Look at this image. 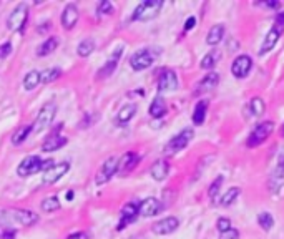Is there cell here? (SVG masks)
Listing matches in <instances>:
<instances>
[{"label":"cell","mask_w":284,"mask_h":239,"mask_svg":"<svg viewBox=\"0 0 284 239\" xmlns=\"http://www.w3.org/2000/svg\"><path fill=\"white\" fill-rule=\"evenodd\" d=\"M239 193H241V189L239 188H229L225 194H223V198L220 200V205L221 206H231L234 201H236V198L239 196Z\"/></svg>","instance_id":"cell-36"},{"label":"cell","mask_w":284,"mask_h":239,"mask_svg":"<svg viewBox=\"0 0 284 239\" xmlns=\"http://www.w3.org/2000/svg\"><path fill=\"white\" fill-rule=\"evenodd\" d=\"M273 130H274L273 122H263V123L256 125L255 130L250 133V138H247V141H246L247 148H256L259 145H263V143L271 136Z\"/></svg>","instance_id":"cell-3"},{"label":"cell","mask_w":284,"mask_h":239,"mask_svg":"<svg viewBox=\"0 0 284 239\" xmlns=\"http://www.w3.org/2000/svg\"><path fill=\"white\" fill-rule=\"evenodd\" d=\"M138 218V205L136 203H126V205L123 206L122 213H120V221H118V226L117 229L122 231L125 229L126 226H128L130 223H133Z\"/></svg>","instance_id":"cell-14"},{"label":"cell","mask_w":284,"mask_h":239,"mask_svg":"<svg viewBox=\"0 0 284 239\" xmlns=\"http://www.w3.org/2000/svg\"><path fill=\"white\" fill-rule=\"evenodd\" d=\"M251 68H253V58L250 55H239L234 58V62L231 65V73L236 78H246L250 75Z\"/></svg>","instance_id":"cell-12"},{"label":"cell","mask_w":284,"mask_h":239,"mask_svg":"<svg viewBox=\"0 0 284 239\" xmlns=\"http://www.w3.org/2000/svg\"><path fill=\"white\" fill-rule=\"evenodd\" d=\"M166 101L163 97H156L152 105H150V115H152L153 118H163L166 113Z\"/></svg>","instance_id":"cell-26"},{"label":"cell","mask_w":284,"mask_h":239,"mask_svg":"<svg viewBox=\"0 0 284 239\" xmlns=\"http://www.w3.org/2000/svg\"><path fill=\"white\" fill-rule=\"evenodd\" d=\"M7 216L9 221H14L17 224H22V226H32L39 221V214L30 211V209H19V208H14V209H7Z\"/></svg>","instance_id":"cell-7"},{"label":"cell","mask_w":284,"mask_h":239,"mask_svg":"<svg viewBox=\"0 0 284 239\" xmlns=\"http://www.w3.org/2000/svg\"><path fill=\"white\" fill-rule=\"evenodd\" d=\"M58 38L57 37H50V38H47L44 44H42L39 49H37V55L39 57H47V55H50V53H53L57 50V47H58Z\"/></svg>","instance_id":"cell-29"},{"label":"cell","mask_w":284,"mask_h":239,"mask_svg":"<svg viewBox=\"0 0 284 239\" xmlns=\"http://www.w3.org/2000/svg\"><path fill=\"white\" fill-rule=\"evenodd\" d=\"M42 211L44 213H53V211H58L60 209V200L57 198V196H48V198H45L44 201H42Z\"/></svg>","instance_id":"cell-32"},{"label":"cell","mask_w":284,"mask_h":239,"mask_svg":"<svg viewBox=\"0 0 284 239\" xmlns=\"http://www.w3.org/2000/svg\"><path fill=\"white\" fill-rule=\"evenodd\" d=\"M276 170L281 171V173H284V148L281 149L279 156H277V166H276Z\"/></svg>","instance_id":"cell-44"},{"label":"cell","mask_w":284,"mask_h":239,"mask_svg":"<svg viewBox=\"0 0 284 239\" xmlns=\"http://www.w3.org/2000/svg\"><path fill=\"white\" fill-rule=\"evenodd\" d=\"M163 7L161 0H145L138 7L135 9L131 15V20H138V22H148L155 19L156 15L160 14V10Z\"/></svg>","instance_id":"cell-1"},{"label":"cell","mask_w":284,"mask_h":239,"mask_svg":"<svg viewBox=\"0 0 284 239\" xmlns=\"http://www.w3.org/2000/svg\"><path fill=\"white\" fill-rule=\"evenodd\" d=\"M12 53V44L10 42H5L4 45H0V58H7Z\"/></svg>","instance_id":"cell-40"},{"label":"cell","mask_w":284,"mask_h":239,"mask_svg":"<svg viewBox=\"0 0 284 239\" xmlns=\"http://www.w3.org/2000/svg\"><path fill=\"white\" fill-rule=\"evenodd\" d=\"M96 14H98L100 17L112 15L113 14V5H112L110 0H101V2H98V5H96Z\"/></svg>","instance_id":"cell-37"},{"label":"cell","mask_w":284,"mask_h":239,"mask_svg":"<svg viewBox=\"0 0 284 239\" xmlns=\"http://www.w3.org/2000/svg\"><path fill=\"white\" fill-rule=\"evenodd\" d=\"M256 5L258 7H268V9H274V10H277L281 7L279 2H258Z\"/></svg>","instance_id":"cell-43"},{"label":"cell","mask_w":284,"mask_h":239,"mask_svg":"<svg viewBox=\"0 0 284 239\" xmlns=\"http://www.w3.org/2000/svg\"><path fill=\"white\" fill-rule=\"evenodd\" d=\"M66 239H90V236L85 231H77V232H72L70 236H66Z\"/></svg>","instance_id":"cell-42"},{"label":"cell","mask_w":284,"mask_h":239,"mask_svg":"<svg viewBox=\"0 0 284 239\" xmlns=\"http://www.w3.org/2000/svg\"><path fill=\"white\" fill-rule=\"evenodd\" d=\"M42 168H44V160L33 154V156H27L25 160L20 161L19 168H17V175L20 178H27L42 171Z\"/></svg>","instance_id":"cell-8"},{"label":"cell","mask_w":284,"mask_h":239,"mask_svg":"<svg viewBox=\"0 0 284 239\" xmlns=\"http://www.w3.org/2000/svg\"><path fill=\"white\" fill-rule=\"evenodd\" d=\"M118 160L120 158L117 156H110L103 165H101V168L98 170V173H96V176H95V183L98 184V186L106 184L118 173Z\"/></svg>","instance_id":"cell-6"},{"label":"cell","mask_w":284,"mask_h":239,"mask_svg":"<svg viewBox=\"0 0 284 239\" xmlns=\"http://www.w3.org/2000/svg\"><path fill=\"white\" fill-rule=\"evenodd\" d=\"M122 53H123L122 47L113 52V57H112L110 60H108V62L103 65V67L100 68V71H98V78H106V76H110V75L113 73L115 68H117L118 62H120V58H122Z\"/></svg>","instance_id":"cell-22"},{"label":"cell","mask_w":284,"mask_h":239,"mask_svg":"<svg viewBox=\"0 0 284 239\" xmlns=\"http://www.w3.org/2000/svg\"><path fill=\"white\" fill-rule=\"evenodd\" d=\"M30 133H32V127H30V125H27V127H20L14 135H12V143H14V145H22V143L28 138Z\"/></svg>","instance_id":"cell-33"},{"label":"cell","mask_w":284,"mask_h":239,"mask_svg":"<svg viewBox=\"0 0 284 239\" xmlns=\"http://www.w3.org/2000/svg\"><path fill=\"white\" fill-rule=\"evenodd\" d=\"M153 62H155V55L152 53V50H148V49H141V50L135 52L130 58V65L135 71H141V70L150 68L153 65Z\"/></svg>","instance_id":"cell-9"},{"label":"cell","mask_w":284,"mask_h":239,"mask_svg":"<svg viewBox=\"0 0 284 239\" xmlns=\"http://www.w3.org/2000/svg\"><path fill=\"white\" fill-rule=\"evenodd\" d=\"M95 50V42L93 40H90V38H85L83 42H80L77 47V53H78V57H88L90 53H93Z\"/></svg>","instance_id":"cell-34"},{"label":"cell","mask_w":284,"mask_h":239,"mask_svg":"<svg viewBox=\"0 0 284 239\" xmlns=\"http://www.w3.org/2000/svg\"><path fill=\"white\" fill-rule=\"evenodd\" d=\"M178 76L173 70L166 68L161 71L160 78H158V92L160 93H166V92H174L178 88Z\"/></svg>","instance_id":"cell-13"},{"label":"cell","mask_w":284,"mask_h":239,"mask_svg":"<svg viewBox=\"0 0 284 239\" xmlns=\"http://www.w3.org/2000/svg\"><path fill=\"white\" fill-rule=\"evenodd\" d=\"M66 140L65 136L60 135V131H53L52 135H48L45 141H44V145H42V149H44L45 153H50V151H57V149H60L62 146L66 145Z\"/></svg>","instance_id":"cell-19"},{"label":"cell","mask_w":284,"mask_h":239,"mask_svg":"<svg viewBox=\"0 0 284 239\" xmlns=\"http://www.w3.org/2000/svg\"><path fill=\"white\" fill-rule=\"evenodd\" d=\"M206 113H208V100H199L195 110H193V123L196 125V127H201L204 123V120H206Z\"/></svg>","instance_id":"cell-24"},{"label":"cell","mask_w":284,"mask_h":239,"mask_svg":"<svg viewBox=\"0 0 284 239\" xmlns=\"http://www.w3.org/2000/svg\"><path fill=\"white\" fill-rule=\"evenodd\" d=\"M160 211H161V203H160V200L153 198V196L143 200L140 205H138V214H141V216H145V218L156 216Z\"/></svg>","instance_id":"cell-16"},{"label":"cell","mask_w":284,"mask_h":239,"mask_svg":"<svg viewBox=\"0 0 284 239\" xmlns=\"http://www.w3.org/2000/svg\"><path fill=\"white\" fill-rule=\"evenodd\" d=\"M223 37H225V25L218 23V25H213L209 28V32L206 35V44L211 47H216L223 40Z\"/></svg>","instance_id":"cell-25"},{"label":"cell","mask_w":284,"mask_h":239,"mask_svg":"<svg viewBox=\"0 0 284 239\" xmlns=\"http://www.w3.org/2000/svg\"><path fill=\"white\" fill-rule=\"evenodd\" d=\"M238 237H239V232H238V229H234V228H231L226 232H223V234L220 236V239H238Z\"/></svg>","instance_id":"cell-41"},{"label":"cell","mask_w":284,"mask_h":239,"mask_svg":"<svg viewBox=\"0 0 284 239\" xmlns=\"http://www.w3.org/2000/svg\"><path fill=\"white\" fill-rule=\"evenodd\" d=\"M178 226H180V219L178 218L166 216V218H163L160 221H156V223L152 226V231L155 232V234H158V236H166V234H171V232L176 231Z\"/></svg>","instance_id":"cell-11"},{"label":"cell","mask_w":284,"mask_h":239,"mask_svg":"<svg viewBox=\"0 0 284 239\" xmlns=\"http://www.w3.org/2000/svg\"><path fill=\"white\" fill-rule=\"evenodd\" d=\"M2 239H15V231L14 229H5L2 232Z\"/></svg>","instance_id":"cell-46"},{"label":"cell","mask_w":284,"mask_h":239,"mask_svg":"<svg viewBox=\"0 0 284 239\" xmlns=\"http://www.w3.org/2000/svg\"><path fill=\"white\" fill-rule=\"evenodd\" d=\"M281 135L284 136V125H282V128H281Z\"/></svg>","instance_id":"cell-50"},{"label":"cell","mask_w":284,"mask_h":239,"mask_svg":"<svg viewBox=\"0 0 284 239\" xmlns=\"http://www.w3.org/2000/svg\"><path fill=\"white\" fill-rule=\"evenodd\" d=\"M39 83H40V71H37V70L28 71V73L23 76V88H25L27 92L33 90Z\"/></svg>","instance_id":"cell-30"},{"label":"cell","mask_w":284,"mask_h":239,"mask_svg":"<svg viewBox=\"0 0 284 239\" xmlns=\"http://www.w3.org/2000/svg\"><path fill=\"white\" fill-rule=\"evenodd\" d=\"M136 115V105H125L117 115V123L118 125H126L130 123V120Z\"/></svg>","instance_id":"cell-28"},{"label":"cell","mask_w":284,"mask_h":239,"mask_svg":"<svg viewBox=\"0 0 284 239\" xmlns=\"http://www.w3.org/2000/svg\"><path fill=\"white\" fill-rule=\"evenodd\" d=\"M216 228H218L220 231V234H223V232H226L233 228V224H231V221H229L228 218H220L218 221H216Z\"/></svg>","instance_id":"cell-39"},{"label":"cell","mask_w":284,"mask_h":239,"mask_svg":"<svg viewBox=\"0 0 284 239\" xmlns=\"http://www.w3.org/2000/svg\"><path fill=\"white\" fill-rule=\"evenodd\" d=\"M168 173H170V165H168L166 160L155 161L152 165V168H150V175H152L155 181H163V179H166Z\"/></svg>","instance_id":"cell-23"},{"label":"cell","mask_w":284,"mask_h":239,"mask_svg":"<svg viewBox=\"0 0 284 239\" xmlns=\"http://www.w3.org/2000/svg\"><path fill=\"white\" fill-rule=\"evenodd\" d=\"M276 25L284 27V12H279V14L276 15Z\"/></svg>","instance_id":"cell-48"},{"label":"cell","mask_w":284,"mask_h":239,"mask_svg":"<svg viewBox=\"0 0 284 239\" xmlns=\"http://www.w3.org/2000/svg\"><path fill=\"white\" fill-rule=\"evenodd\" d=\"M218 83H220V75L215 73V71H211V73H208L206 76H204V78L199 80L195 95L206 93V92H209V90H213V88L218 87Z\"/></svg>","instance_id":"cell-21"},{"label":"cell","mask_w":284,"mask_h":239,"mask_svg":"<svg viewBox=\"0 0 284 239\" xmlns=\"http://www.w3.org/2000/svg\"><path fill=\"white\" fill-rule=\"evenodd\" d=\"M62 75V70L53 67V68H47L44 71H40V83H52L60 78Z\"/></svg>","instance_id":"cell-31"},{"label":"cell","mask_w":284,"mask_h":239,"mask_svg":"<svg viewBox=\"0 0 284 239\" xmlns=\"http://www.w3.org/2000/svg\"><path fill=\"white\" fill-rule=\"evenodd\" d=\"M221 184H223V176H218L213 183L209 184V188H208V196H209L211 200H216V198H218V193H220Z\"/></svg>","instance_id":"cell-38"},{"label":"cell","mask_w":284,"mask_h":239,"mask_svg":"<svg viewBox=\"0 0 284 239\" xmlns=\"http://www.w3.org/2000/svg\"><path fill=\"white\" fill-rule=\"evenodd\" d=\"M0 223L5 224V223H9V216H7V209H0Z\"/></svg>","instance_id":"cell-47"},{"label":"cell","mask_w":284,"mask_h":239,"mask_svg":"<svg viewBox=\"0 0 284 239\" xmlns=\"http://www.w3.org/2000/svg\"><path fill=\"white\" fill-rule=\"evenodd\" d=\"M140 163V156L136 153L128 151L125 153L122 158L118 160V173H130L131 170L136 168V165Z\"/></svg>","instance_id":"cell-20"},{"label":"cell","mask_w":284,"mask_h":239,"mask_svg":"<svg viewBox=\"0 0 284 239\" xmlns=\"http://www.w3.org/2000/svg\"><path fill=\"white\" fill-rule=\"evenodd\" d=\"M281 33H282V27H279V25H274L273 28H271L263 40V45H261V49H259V55H266L268 52L273 50L277 44V40H279V37H281Z\"/></svg>","instance_id":"cell-17"},{"label":"cell","mask_w":284,"mask_h":239,"mask_svg":"<svg viewBox=\"0 0 284 239\" xmlns=\"http://www.w3.org/2000/svg\"><path fill=\"white\" fill-rule=\"evenodd\" d=\"M68 170H70L68 161L53 165L52 168H48L47 171H44V178H42V181H44V184H55L58 179H62L66 173H68Z\"/></svg>","instance_id":"cell-10"},{"label":"cell","mask_w":284,"mask_h":239,"mask_svg":"<svg viewBox=\"0 0 284 239\" xmlns=\"http://www.w3.org/2000/svg\"><path fill=\"white\" fill-rule=\"evenodd\" d=\"M27 20H28V5L19 4L10 12V15L7 19V27L12 32H22L23 27L27 25Z\"/></svg>","instance_id":"cell-4"},{"label":"cell","mask_w":284,"mask_h":239,"mask_svg":"<svg viewBox=\"0 0 284 239\" xmlns=\"http://www.w3.org/2000/svg\"><path fill=\"white\" fill-rule=\"evenodd\" d=\"M266 111V103L263 98L255 97L250 103L244 105V110H243V115L246 120H253V118H259L263 116Z\"/></svg>","instance_id":"cell-15"},{"label":"cell","mask_w":284,"mask_h":239,"mask_svg":"<svg viewBox=\"0 0 284 239\" xmlns=\"http://www.w3.org/2000/svg\"><path fill=\"white\" fill-rule=\"evenodd\" d=\"M258 224L261 226L264 231H271L274 226V218L273 214H269L268 211H263L258 214Z\"/></svg>","instance_id":"cell-35"},{"label":"cell","mask_w":284,"mask_h":239,"mask_svg":"<svg viewBox=\"0 0 284 239\" xmlns=\"http://www.w3.org/2000/svg\"><path fill=\"white\" fill-rule=\"evenodd\" d=\"M78 19H80V14H78V9L75 4H68L65 5V9L62 12V25L65 30H72L75 25Z\"/></svg>","instance_id":"cell-18"},{"label":"cell","mask_w":284,"mask_h":239,"mask_svg":"<svg viewBox=\"0 0 284 239\" xmlns=\"http://www.w3.org/2000/svg\"><path fill=\"white\" fill-rule=\"evenodd\" d=\"M55 115H57V105L55 103L44 105V108L39 111V115H37V118H35V122L32 125L33 133H42L44 130H47L53 123Z\"/></svg>","instance_id":"cell-2"},{"label":"cell","mask_w":284,"mask_h":239,"mask_svg":"<svg viewBox=\"0 0 284 239\" xmlns=\"http://www.w3.org/2000/svg\"><path fill=\"white\" fill-rule=\"evenodd\" d=\"M193 135H195V133H193V130H191V128H185V130H181L176 136H173V138L166 143V146H165V153L173 154V153L181 151V149H185L186 146H188V143L193 140Z\"/></svg>","instance_id":"cell-5"},{"label":"cell","mask_w":284,"mask_h":239,"mask_svg":"<svg viewBox=\"0 0 284 239\" xmlns=\"http://www.w3.org/2000/svg\"><path fill=\"white\" fill-rule=\"evenodd\" d=\"M195 25H196V19L195 17H190V19L185 22V32H190V30L195 28Z\"/></svg>","instance_id":"cell-45"},{"label":"cell","mask_w":284,"mask_h":239,"mask_svg":"<svg viewBox=\"0 0 284 239\" xmlns=\"http://www.w3.org/2000/svg\"><path fill=\"white\" fill-rule=\"evenodd\" d=\"M66 196H68V201H72V198H74V191H68Z\"/></svg>","instance_id":"cell-49"},{"label":"cell","mask_w":284,"mask_h":239,"mask_svg":"<svg viewBox=\"0 0 284 239\" xmlns=\"http://www.w3.org/2000/svg\"><path fill=\"white\" fill-rule=\"evenodd\" d=\"M220 60H221V53L218 50H211V52H208L206 55L203 57L199 67H201L203 70H211V68L216 67V63H218Z\"/></svg>","instance_id":"cell-27"}]
</instances>
